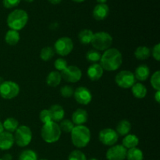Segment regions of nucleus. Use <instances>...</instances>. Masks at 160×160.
<instances>
[{
  "label": "nucleus",
  "instance_id": "obj_1",
  "mask_svg": "<svg viewBox=\"0 0 160 160\" xmlns=\"http://www.w3.org/2000/svg\"><path fill=\"white\" fill-rule=\"evenodd\" d=\"M123 63V56L118 49L109 48L106 50L100 59V65L103 70L115 71L121 67Z\"/></svg>",
  "mask_w": 160,
  "mask_h": 160
},
{
  "label": "nucleus",
  "instance_id": "obj_2",
  "mask_svg": "<svg viewBox=\"0 0 160 160\" xmlns=\"http://www.w3.org/2000/svg\"><path fill=\"white\" fill-rule=\"evenodd\" d=\"M70 134L72 143L76 148H84L91 141V131L89 128L84 125L74 126Z\"/></svg>",
  "mask_w": 160,
  "mask_h": 160
},
{
  "label": "nucleus",
  "instance_id": "obj_3",
  "mask_svg": "<svg viewBox=\"0 0 160 160\" xmlns=\"http://www.w3.org/2000/svg\"><path fill=\"white\" fill-rule=\"evenodd\" d=\"M28 21V12L23 9H15L8 15L7 25L11 30L20 31L27 25Z\"/></svg>",
  "mask_w": 160,
  "mask_h": 160
},
{
  "label": "nucleus",
  "instance_id": "obj_4",
  "mask_svg": "<svg viewBox=\"0 0 160 160\" xmlns=\"http://www.w3.org/2000/svg\"><path fill=\"white\" fill-rule=\"evenodd\" d=\"M61 131L59 124L54 121H51L43 124L41 129V135L46 143L52 144L58 142L61 137Z\"/></svg>",
  "mask_w": 160,
  "mask_h": 160
},
{
  "label": "nucleus",
  "instance_id": "obj_5",
  "mask_svg": "<svg viewBox=\"0 0 160 160\" xmlns=\"http://www.w3.org/2000/svg\"><path fill=\"white\" fill-rule=\"evenodd\" d=\"M94 49L97 51H106L109 49L112 44V37L107 32L99 31L94 33L93 38L91 42Z\"/></svg>",
  "mask_w": 160,
  "mask_h": 160
},
{
  "label": "nucleus",
  "instance_id": "obj_6",
  "mask_svg": "<svg viewBox=\"0 0 160 160\" xmlns=\"http://www.w3.org/2000/svg\"><path fill=\"white\" fill-rule=\"evenodd\" d=\"M14 142L19 147H26L29 145L32 140V132L29 127L26 125L19 126L16 130L13 135Z\"/></svg>",
  "mask_w": 160,
  "mask_h": 160
},
{
  "label": "nucleus",
  "instance_id": "obj_7",
  "mask_svg": "<svg viewBox=\"0 0 160 160\" xmlns=\"http://www.w3.org/2000/svg\"><path fill=\"white\" fill-rule=\"evenodd\" d=\"M20 93V86L12 81H5L0 84V96L4 99H12Z\"/></svg>",
  "mask_w": 160,
  "mask_h": 160
},
{
  "label": "nucleus",
  "instance_id": "obj_8",
  "mask_svg": "<svg viewBox=\"0 0 160 160\" xmlns=\"http://www.w3.org/2000/svg\"><path fill=\"white\" fill-rule=\"evenodd\" d=\"M54 51L61 56H67L73 51V42L69 37L59 38L54 45Z\"/></svg>",
  "mask_w": 160,
  "mask_h": 160
},
{
  "label": "nucleus",
  "instance_id": "obj_9",
  "mask_svg": "<svg viewBox=\"0 0 160 160\" xmlns=\"http://www.w3.org/2000/svg\"><path fill=\"white\" fill-rule=\"evenodd\" d=\"M135 78L134 73L129 70H122L115 77V81L117 85L121 88H131L135 84Z\"/></svg>",
  "mask_w": 160,
  "mask_h": 160
},
{
  "label": "nucleus",
  "instance_id": "obj_10",
  "mask_svg": "<svg viewBox=\"0 0 160 160\" xmlns=\"http://www.w3.org/2000/svg\"><path fill=\"white\" fill-rule=\"evenodd\" d=\"M60 74L62 79L69 83H77L82 78V71L77 66H67Z\"/></svg>",
  "mask_w": 160,
  "mask_h": 160
},
{
  "label": "nucleus",
  "instance_id": "obj_11",
  "mask_svg": "<svg viewBox=\"0 0 160 160\" xmlns=\"http://www.w3.org/2000/svg\"><path fill=\"white\" fill-rule=\"evenodd\" d=\"M100 142L106 146H112L116 145L119 139V135L115 130L112 128H105L100 131L98 134Z\"/></svg>",
  "mask_w": 160,
  "mask_h": 160
},
{
  "label": "nucleus",
  "instance_id": "obj_12",
  "mask_svg": "<svg viewBox=\"0 0 160 160\" xmlns=\"http://www.w3.org/2000/svg\"><path fill=\"white\" fill-rule=\"evenodd\" d=\"M73 97L77 102L81 105H84V106L88 105L92 99V92L88 88L83 86L78 87L75 89L73 92Z\"/></svg>",
  "mask_w": 160,
  "mask_h": 160
},
{
  "label": "nucleus",
  "instance_id": "obj_13",
  "mask_svg": "<svg viewBox=\"0 0 160 160\" xmlns=\"http://www.w3.org/2000/svg\"><path fill=\"white\" fill-rule=\"evenodd\" d=\"M127 151L128 149L122 145H114L106 152V159L107 160H124L126 159Z\"/></svg>",
  "mask_w": 160,
  "mask_h": 160
},
{
  "label": "nucleus",
  "instance_id": "obj_14",
  "mask_svg": "<svg viewBox=\"0 0 160 160\" xmlns=\"http://www.w3.org/2000/svg\"><path fill=\"white\" fill-rule=\"evenodd\" d=\"M14 142V137L12 133L3 131L0 134V149L2 151L10 149Z\"/></svg>",
  "mask_w": 160,
  "mask_h": 160
},
{
  "label": "nucleus",
  "instance_id": "obj_15",
  "mask_svg": "<svg viewBox=\"0 0 160 160\" xmlns=\"http://www.w3.org/2000/svg\"><path fill=\"white\" fill-rule=\"evenodd\" d=\"M102 67L98 63H92V65L89 66L87 70V74L89 79L92 81H98L103 75Z\"/></svg>",
  "mask_w": 160,
  "mask_h": 160
},
{
  "label": "nucleus",
  "instance_id": "obj_16",
  "mask_svg": "<svg viewBox=\"0 0 160 160\" xmlns=\"http://www.w3.org/2000/svg\"><path fill=\"white\" fill-rule=\"evenodd\" d=\"M88 119V114L84 109H78L72 114V122L76 126L84 125Z\"/></svg>",
  "mask_w": 160,
  "mask_h": 160
},
{
  "label": "nucleus",
  "instance_id": "obj_17",
  "mask_svg": "<svg viewBox=\"0 0 160 160\" xmlns=\"http://www.w3.org/2000/svg\"><path fill=\"white\" fill-rule=\"evenodd\" d=\"M109 8L106 4H98L93 9V17L96 20H103L109 16Z\"/></svg>",
  "mask_w": 160,
  "mask_h": 160
},
{
  "label": "nucleus",
  "instance_id": "obj_18",
  "mask_svg": "<svg viewBox=\"0 0 160 160\" xmlns=\"http://www.w3.org/2000/svg\"><path fill=\"white\" fill-rule=\"evenodd\" d=\"M134 78L139 81H145L150 75L149 67L145 64H142L136 68L134 71Z\"/></svg>",
  "mask_w": 160,
  "mask_h": 160
},
{
  "label": "nucleus",
  "instance_id": "obj_19",
  "mask_svg": "<svg viewBox=\"0 0 160 160\" xmlns=\"http://www.w3.org/2000/svg\"><path fill=\"white\" fill-rule=\"evenodd\" d=\"M49 111L51 112L52 121L56 122V123L62 120L65 117V111L60 105H52L49 109Z\"/></svg>",
  "mask_w": 160,
  "mask_h": 160
},
{
  "label": "nucleus",
  "instance_id": "obj_20",
  "mask_svg": "<svg viewBox=\"0 0 160 160\" xmlns=\"http://www.w3.org/2000/svg\"><path fill=\"white\" fill-rule=\"evenodd\" d=\"M139 144V139L135 134H128L124 136L123 141H122V145L127 149L136 148Z\"/></svg>",
  "mask_w": 160,
  "mask_h": 160
},
{
  "label": "nucleus",
  "instance_id": "obj_21",
  "mask_svg": "<svg viewBox=\"0 0 160 160\" xmlns=\"http://www.w3.org/2000/svg\"><path fill=\"white\" fill-rule=\"evenodd\" d=\"M62 77L59 71H52L46 78V84L51 88H56L61 83Z\"/></svg>",
  "mask_w": 160,
  "mask_h": 160
},
{
  "label": "nucleus",
  "instance_id": "obj_22",
  "mask_svg": "<svg viewBox=\"0 0 160 160\" xmlns=\"http://www.w3.org/2000/svg\"><path fill=\"white\" fill-rule=\"evenodd\" d=\"M131 92H132L133 95L139 99L144 98L147 95L146 87L142 83H135L131 87Z\"/></svg>",
  "mask_w": 160,
  "mask_h": 160
},
{
  "label": "nucleus",
  "instance_id": "obj_23",
  "mask_svg": "<svg viewBox=\"0 0 160 160\" xmlns=\"http://www.w3.org/2000/svg\"><path fill=\"white\" fill-rule=\"evenodd\" d=\"M20 38V33L18 31L11 29H9L6 32V36H5V41H6V44L9 45H12V46L17 45Z\"/></svg>",
  "mask_w": 160,
  "mask_h": 160
},
{
  "label": "nucleus",
  "instance_id": "obj_24",
  "mask_svg": "<svg viewBox=\"0 0 160 160\" xmlns=\"http://www.w3.org/2000/svg\"><path fill=\"white\" fill-rule=\"evenodd\" d=\"M131 130V124L128 120H122L117 124V128H116V132L118 135L120 136H126L127 134H129Z\"/></svg>",
  "mask_w": 160,
  "mask_h": 160
},
{
  "label": "nucleus",
  "instance_id": "obj_25",
  "mask_svg": "<svg viewBox=\"0 0 160 160\" xmlns=\"http://www.w3.org/2000/svg\"><path fill=\"white\" fill-rule=\"evenodd\" d=\"M151 56V49L147 46H139L134 51V56L138 60L148 59Z\"/></svg>",
  "mask_w": 160,
  "mask_h": 160
},
{
  "label": "nucleus",
  "instance_id": "obj_26",
  "mask_svg": "<svg viewBox=\"0 0 160 160\" xmlns=\"http://www.w3.org/2000/svg\"><path fill=\"white\" fill-rule=\"evenodd\" d=\"M94 33L92 30L84 29L81 31L78 34V39L82 45H88L91 44V42L93 38Z\"/></svg>",
  "mask_w": 160,
  "mask_h": 160
},
{
  "label": "nucleus",
  "instance_id": "obj_27",
  "mask_svg": "<svg viewBox=\"0 0 160 160\" xmlns=\"http://www.w3.org/2000/svg\"><path fill=\"white\" fill-rule=\"evenodd\" d=\"M2 125L3 128H4V130H6V131L9 133H13L18 128L19 122L13 117H9V118L5 120Z\"/></svg>",
  "mask_w": 160,
  "mask_h": 160
},
{
  "label": "nucleus",
  "instance_id": "obj_28",
  "mask_svg": "<svg viewBox=\"0 0 160 160\" xmlns=\"http://www.w3.org/2000/svg\"><path fill=\"white\" fill-rule=\"evenodd\" d=\"M126 159L128 160H143V152L138 148H133L128 149L126 155Z\"/></svg>",
  "mask_w": 160,
  "mask_h": 160
},
{
  "label": "nucleus",
  "instance_id": "obj_29",
  "mask_svg": "<svg viewBox=\"0 0 160 160\" xmlns=\"http://www.w3.org/2000/svg\"><path fill=\"white\" fill-rule=\"evenodd\" d=\"M101 53L95 49H91L86 53L85 57L88 62L92 63H98V62L100 61V59H101Z\"/></svg>",
  "mask_w": 160,
  "mask_h": 160
},
{
  "label": "nucleus",
  "instance_id": "obj_30",
  "mask_svg": "<svg viewBox=\"0 0 160 160\" xmlns=\"http://www.w3.org/2000/svg\"><path fill=\"white\" fill-rule=\"evenodd\" d=\"M55 51L53 48L50 46L45 47L40 52V58L43 61H48L54 56Z\"/></svg>",
  "mask_w": 160,
  "mask_h": 160
},
{
  "label": "nucleus",
  "instance_id": "obj_31",
  "mask_svg": "<svg viewBox=\"0 0 160 160\" xmlns=\"http://www.w3.org/2000/svg\"><path fill=\"white\" fill-rule=\"evenodd\" d=\"M19 160H38L37 153L31 149H26L21 152Z\"/></svg>",
  "mask_w": 160,
  "mask_h": 160
},
{
  "label": "nucleus",
  "instance_id": "obj_32",
  "mask_svg": "<svg viewBox=\"0 0 160 160\" xmlns=\"http://www.w3.org/2000/svg\"><path fill=\"white\" fill-rule=\"evenodd\" d=\"M59 128H60L61 131L64 133H70L74 128V124L72 122V120L66 119V120H61L60 124H59Z\"/></svg>",
  "mask_w": 160,
  "mask_h": 160
},
{
  "label": "nucleus",
  "instance_id": "obj_33",
  "mask_svg": "<svg viewBox=\"0 0 160 160\" xmlns=\"http://www.w3.org/2000/svg\"><path fill=\"white\" fill-rule=\"evenodd\" d=\"M151 85L156 91H160V71L157 70L151 78Z\"/></svg>",
  "mask_w": 160,
  "mask_h": 160
},
{
  "label": "nucleus",
  "instance_id": "obj_34",
  "mask_svg": "<svg viewBox=\"0 0 160 160\" xmlns=\"http://www.w3.org/2000/svg\"><path fill=\"white\" fill-rule=\"evenodd\" d=\"M68 160H87L85 154L81 150H73L68 156Z\"/></svg>",
  "mask_w": 160,
  "mask_h": 160
},
{
  "label": "nucleus",
  "instance_id": "obj_35",
  "mask_svg": "<svg viewBox=\"0 0 160 160\" xmlns=\"http://www.w3.org/2000/svg\"><path fill=\"white\" fill-rule=\"evenodd\" d=\"M39 119H40L41 122L43 123V124L52 121V118L49 109H43V110L41 111L40 113H39Z\"/></svg>",
  "mask_w": 160,
  "mask_h": 160
},
{
  "label": "nucleus",
  "instance_id": "obj_36",
  "mask_svg": "<svg viewBox=\"0 0 160 160\" xmlns=\"http://www.w3.org/2000/svg\"><path fill=\"white\" fill-rule=\"evenodd\" d=\"M59 92L63 98H70L73 95L74 89L70 85H64L63 87L61 88Z\"/></svg>",
  "mask_w": 160,
  "mask_h": 160
},
{
  "label": "nucleus",
  "instance_id": "obj_37",
  "mask_svg": "<svg viewBox=\"0 0 160 160\" xmlns=\"http://www.w3.org/2000/svg\"><path fill=\"white\" fill-rule=\"evenodd\" d=\"M68 64L66 59H64L63 58H59V59H56L54 62V67L56 69V71H61L65 70L67 67Z\"/></svg>",
  "mask_w": 160,
  "mask_h": 160
},
{
  "label": "nucleus",
  "instance_id": "obj_38",
  "mask_svg": "<svg viewBox=\"0 0 160 160\" xmlns=\"http://www.w3.org/2000/svg\"><path fill=\"white\" fill-rule=\"evenodd\" d=\"M20 0H3V6L6 9H12L15 8L20 4Z\"/></svg>",
  "mask_w": 160,
  "mask_h": 160
},
{
  "label": "nucleus",
  "instance_id": "obj_39",
  "mask_svg": "<svg viewBox=\"0 0 160 160\" xmlns=\"http://www.w3.org/2000/svg\"><path fill=\"white\" fill-rule=\"evenodd\" d=\"M151 55L153 56L155 59L156 61L160 60V45L159 43L156 44L154 47L152 48V49L151 50Z\"/></svg>",
  "mask_w": 160,
  "mask_h": 160
},
{
  "label": "nucleus",
  "instance_id": "obj_40",
  "mask_svg": "<svg viewBox=\"0 0 160 160\" xmlns=\"http://www.w3.org/2000/svg\"><path fill=\"white\" fill-rule=\"evenodd\" d=\"M154 98L155 100H156L158 103L160 102V91H156V92L155 93Z\"/></svg>",
  "mask_w": 160,
  "mask_h": 160
},
{
  "label": "nucleus",
  "instance_id": "obj_41",
  "mask_svg": "<svg viewBox=\"0 0 160 160\" xmlns=\"http://www.w3.org/2000/svg\"><path fill=\"white\" fill-rule=\"evenodd\" d=\"M2 160H12V156H11L10 154H6L3 156Z\"/></svg>",
  "mask_w": 160,
  "mask_h": 160
},
{
  "label": "nucleus",
  "instance_id": "obj_42",
  "mask_svg": "<svg viewBox=\"0 0 160 160\" xmlns=\"http://www.w3.org/2000/svg\"><path fill=\"white\" fill-rule=\"evenodd\" d=\"M48 1L50 3H52V4L57 5L59 4V3H60L61 2H62V0H48Z\"/></svg>",
  "mask_w": 160,
  "mask_h": 160
},
{
  "label": "nucleus",
  "instance_id": "obj_43",
  "mask_svg": "<svg viewBox=\"0 0 160 160\" xmlns=\"http://www.w3.org/2000/svg\"><path fill=\"white\" fill-rule=\"evenodd\" d=\"M96 1L98 2V4H106L108 0H96Z\"/></svg>",
  "mask_w": 160,
  "mask_h": 160
},
{
  "label": "nucleus",
  "instance_id": "obj_44",
  "mask_svg": "<svg viewBox=\"0 0 160 160\" xmlns=\"http://www.w3.org/2000/svg\"><path fill=\"white\" fill-rule=\"evenodd\" d=\"M4 131V128H3V125H2V123L1 121H0V134H2V133Z\"/></svg>",
  "mask_w": 160,
  "mask_h": 160
},
{
  "label": "nucleus",
  "instance_id": "obj_45",
  "mask_svg": "<svg viewBox=\"0 0 160 160\" xmlns=\"http://www.w3.org/2000/svg\"><path fill=\"white\" fill-rule=\"evenodd\" d=\"M73 1L75 2H83L85 0H73Z\"/></svg>",
  "mask_w": 160,
  "mask_h": 160
},
{
  "label": "nucleus",
  "instance_id": "obj_46",
  "mask_svg": "<svg viewBox=\"0 0 160 160\" xmlns=\"http://www.w3.org/2000/svg\"><path fill=\"white\" fill-rule=\"evenodd\" d=\"M24 1L28 2H32L34 1V0H24Z\"/></svg>",
  "mask_w": 160,
  "mask_h": 160
},
{
  "label": "nucleus",
  "instance_id": "obj_47",
  "mask_svg": "<svg viewBox=\"0 0 160 160\" xmlns=\"http://www.w3.org/2000/svg\"><path fill=\"white\" fill-rule=\"evenodd\" d=\"M89 160H98V159H95V158H92V159H90Z\"/></svg>",
  "mask_w": 160,
  "mask_h": 160
},
{
  "label": "nucleus",
  "instance_id": "obj_48",
  "mask_svg": "<svg viewBox=\"0 0 160 160\" xmlns=\"http://www.w3.org/2000/svg\"><path fill=\"white\" fill-rule=\"evenodd\" d=\"M40 160H48V159H40Z\"/></svg>",
  "mask_w": 160,
  "mask_h": 160
},
{
  "label": "nucleus",
  "instance_id": "obj_49",
  "mask_svg": "<svg viewBox=\"0 0 160 160\" xmlns=\"http://www.w3.org/2000/svg\"><path fill=\"white\" fill-rule=\"evenodd\" d=\"M0 160H2V159H0Z\"/></svg>",
  "mask_w": 160,
  "mask_h": 160
}]
</instances>
